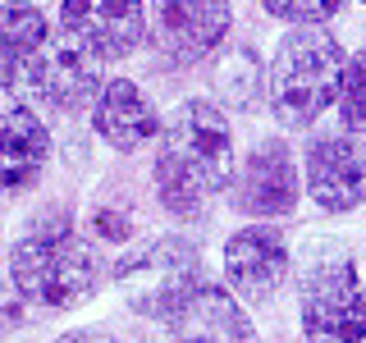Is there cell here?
<instances>
[{"instance_id":"cell-17","label":"cell","mask_w":366,"mask_h":343,"mask_svg":"<svg viewBox=\"0 0 366 343\" xmlns=\"http://www.w3.org/2000/svg\"><path fill=\"white\" fill-rule=\"evenodd\" d=\"M339 129L352 137H366V51L348 60V78L339 91Z\"/></svg>"},{"instance_id":"cell-15","label":"cell","mask_w":366,"mask_h":343,"mask_svg":"<svg viewBox=\"0 0 366 343\" xmlns=\"http://www.w3.org/2000/svg\"><path fill=\"white\" fill-rule=\"evenodd\" d=\"M215 91H220V106L224 110H257V101L266 96V69H261L257 51L234 46V51L220 60Z\"/></svg>"},{"instance_id":"cell-4","label":"cell","mask_w":366,"mask_h":343,"mask_svg":"<svg viewBox=\"0 0 366 343\" xmlns=\"http://www.w3.org/2000/svg\"><path fill=\"white\" fill-rule=\"evenodd\" d=\"M9 274H14V289L37 307L51 312H69V307L87 302L97 293L101 266L97 247L83 243L74 229H41V234L23 238L9 257Z\"/></svg>"},{"instance_id":"cell-5","label":"cell","mask_w":366,"mask_h":343,"mask_svg":"<svg viewBox=\"0 0 366 343\" xmlns=\"http://www.w3.org/2000/svg\"><path fill=\"white\" fill-rule=\"evenodd\" d=\"M202 252L188 243V238H152L137 252L114 261V289L124 293V302L133 307L137 316L160 320L165 325L169 316L188 302L192 293L202 289Z\"/></svg>"},{"instance_id":"cell-20","label":"cell","mask_w":366,"mask_h":343,"mask_svg":"<svg viewBox=\"0 0 366 343\" xmlns=\"http://www.w3.org/2000/svg\"><path fill=\"white\" fill-rule=\"evenodd\" d=\"M362 5H366V0H362Z\"/></svg>"},{"instance_id":"cell-6","label":"cell","mask_w":366,"mask_h":343,"mask_svg":"<svg viewBox=\"0 0 366 343\" xmlns=\"http://www.w3.org/2000/svg\"><path fill=\"white\" fill-rule=\"evenodd\" d=\"M297 320L307 343H366V289L352 257L325 252L302 270Z\"/></svg>"},{"instance_id":"cell-19","label":"cell","mask_w":366,"mask_h":343,"mask_svg":"<svg viewBox=\"0 0 366 343\" xmlns=\"http://www.w3.org/2000/svg\"><path fill=\"white\" fill-rule=\"evenodd\" d=\"M55 343H110V339L97 334V329H74V334H64V339H55Z\"/></svg>"},{"instance_id":"cell-8","label":"cell","mask_w":366,"mask_h":343,"mask_svg":"<svg viewBox=\"0 0 366 343\" xmlns=\"http://www.w3.org/2000/svg\"><path fill=\"white\" fill-rule=\"evenodd\" d=\"M297 197H302V169H297L284 137L257 142L252 156L238 165L234 183H229L234 211L252 215V220H284V215L297 211Z\"/></svg>"},{"instance_id":"cell-18","label":"cell","mask_w":366,"mask_h":343,"mask_svg":"<svg viewBox=\"0 0 366 343\" xmlns=\"http://www.w3.org/2000/svg\"><path fill=\"white\" fill-rule=\"evenodd\" d=\"M261 9L270 19L297 28V23H330L343 9V0H261Z\"/></svg>"},{"instance_id":"cell-13","label":"cell","mask_w":366,"mask_h":343,"mask_svg":"<svg viewBox=\"0 0 366 343\" xmlns=\"http://www.w3.org/2000/svg\"><path fill=\"white\" fill-rule=\"evenodd\" d=\"M92 129L114 151H142L152 137H160L165 124H160V110L152 106V96L133 78H110L101 87L97 106H92Z\"/></svg>"},{"instance_id":"cell-16","label":"cell","mask_w":366,"mask_h":343,"mask_svg":"<svg viewBox=\"0 0 366 343\" xmlns=\"http://www.w3.org/2000/svg\"><path fill=\"white\" fill-rule=\"evenodd\" d=\"M51 37V23L28 0H0V51H28Z\"/></svg>"},{"instance_id":"cell-10","label":"cell","mask_w":366,"mask_h":343,"mask_svg":"<svg viewBox=\"0 0 366 343\" xmlns=\"http://www.w3.org/2000/svg\"><path fill=\"white\" fill-rule=\"evenodd\" d=\"M60 28L92 60H124L147 41V0H60Z\"/></svg>"},{"instance_id":"cell-2","label":"cell","mask_w":366,"mask_h":343,"mask_svg":"<svg viewBox=\"0 0 366 343\" xmlns=\"http://www.w3.org/2000/svg\"><path fill=\"white\" fill-rule=\"evenodd\" d=\"M352 55L325 23H297L280 37L266 69V106L280 119V129H312L325 110L339 106L343 78Z\"/></svg>"},{"instance_id":"cell-7","label":"cell","mask_w":366,"mask_h":343,"mask_svg":"<svg viewBox=\"0 0 366 343\" xmlns=\"http://www.w3.org/2000/svg\"><path fill=\"white\" fill-rule=\"evenodd\" d=\"M234 28L229 0H152L147 5V41L160 51V60L188 69L215 55Z\"/></svg>"},{"instance_id":"cell-12","label":"cell","mask_w":366,"mask_h":343,"mask_svg":"<svg viewBox=\"0 0 366 343\" xmlns=\"http://www.w3.org/2000/svg\"><path fill=\"white\" fill-rule=\"evenodd\" d=\"M165 339L169 343H252L247 307L238 302V293L229 284H202L174 316L165 320Z\"/></svg>"},{"instance_id":"cell-9","label":"cell","mask_w":366,"mask_h":343,"mask_svg":"<svg viewBox=\"0 0 366 343\" xmlns=\"http://www.w3.org/2000/svg\"><path fill=\"white\" fill-rule=\"evenodd\" d=\"M302 183L325 215H348L366 202V146L352 133H316L302 151Z\"/></svg>"},{"instance_id":"cell-1","label":"cell","mask_w":366,"mask_h":343,"mask_svg":"<svg viewBox=\"0 0 366 343\" xmlns=\"http://www.w3.org/2000/svg\"><path fill=\"white\" fill-rule=\"evenodd\" d=\"M238 174V156H234V129L220 101L188 96L179 101L174 114L160 129L156 146V197L169 215L192 220L211 206Z\"/></svg>"},{"instance_id":"cell-3","label":"cell","mask_w":366,"mask_h":343,"mask_svg":"<svg viewBox=\"0 0 366 343\" xmlns=\"http://www.w3.org/2000/svg\"><path fill=\"white\" fill-rule=\"evenodd\" d=\"M0 87L23 110L69 114L101 96L97 60L74 37H46L28 51H0Z\"/></svg>"},{"instance_id":"cell-14","label":"cell","mask_w":366,"mask_h":343,"mask_svg":"<svg viewBox=\"0 0 366 343\" xmlns=\"http://www.w3.org/2000/svg\"><path fill=\"white\" fill-rule=\"evenodd\" d=\"M51 160V133L32 110H0V192H23Z\"/></svg>"},{"instance_id":"cell-11","label":"cell","mask_w":366,"mask_h":343,"mask_svg":"<svg viewBox=\"0 0 366 343\" xmlns=\"http://www.w3.org/2000/svg\"><path fill=\"white\" fill-rule=\"evenodd\" d=\"M293 252L274 224H247L224 243V284L243 302H270L289 284Z\"/></svg>"}]
</instances>
